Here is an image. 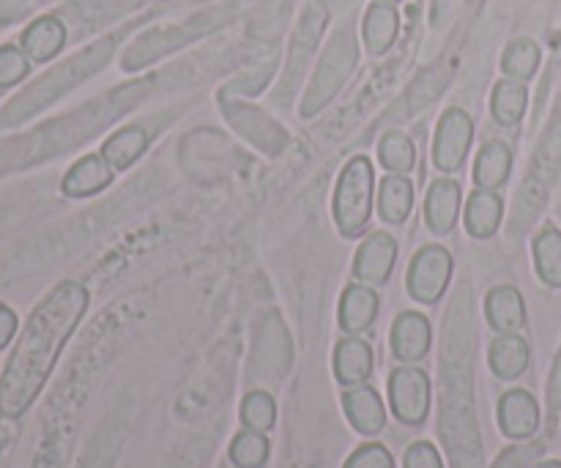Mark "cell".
Wrapping results in <instances>:
<instances>
[{
	"label": "cell",
	"instance_id": "29",
	"mask_svg": "<svg viewBox=\"0 0 561 468\" xmlns=\"http://www.w3.org/2000/svg\"><path fill=\"white\" fill-rule=\"evenodd\" d=\"M526 104H529V91L520 80H502L496 88H493L491 110L493 118L502 126H515L526 113Z\"/></svg>",
	"mask_w": 561,
	"mask_h": 468
},
{
	"label": "cell",
	"instance_id": "4",
	"mask_svg": "<svg viewBox=\"0 0 561 468\" xmlns=\"http://www.w3.org/2000/svg\"><path fill=\"white\" fill-rule=\"evenodd\" d=\"M376 170L367 157H354L343 168L334 190V222L345 239H356L367 230L373 217Z\"/></svg>",
	"mask_w": 561,
	"mask_h": 468
},
{
	"label": "cell",
	"instance_id": "8",
	"mask_svg": "<svg viewBox=\"0 0 561 468\" xmlns=\"http://www.w3.org/2000/svg\"><path fill=\"white\" fill-rule=\"evenodd\" d=\"M329 22V9L323 0H310L305 16L299 22V31H296L294 44H290V60L288 69H285V80L277 91V102H288L294 96V91L299 88L301 75L307 69V60H310L312 49L321 42V33Z\"/></svg>",
	"mask_w": 561,
	"mask_h": 468
},
{
	"label": "cell",
	"instance_id": "26",
	"mask_svg": "<svg viewBox=\"0 0 561 468\" xmlns=\"http://www.w3.org/2000/svg\"><path fill=\"white\" fill-rule=\"evenodd\" d=\"M411 208H414V181L405 179L403 173H389L378 192V212H381L383 222L403 225Z\"/></svg>",
	"mask_w": 561,
	"mask_h": 468
},
{
	"label": "cell",
	"instance_id": "42",
	"mask_svg": "<svg viewBox=\"0 0 561 468\" xmlns=\"http://www.w3.org/2000/svg\"><path fill=\"white\" fill-rule=\"evenodd\" d=\"M381 3H389V5H394V3H400V0H381Z\"/></svg>",
	"mask_w": 561,
	"mask_h": 468
},
{
	"label": "cell",
	"instance_id": "30",
	"mask_svg": "<svg viewBox=\"0 0 561 468\" xmlns=\"http://www.w3.org/2000/svg\"><path fill=\"white\" fill-rule=\"evenodd\" d=\"M537 274L551 288H561V230L548 225L535 239Z\"/></svg>",
	"mask_w": 561,
	"mask_h": 468
},
{
	"label": "cell",
	"instance_id": "19",
	"mask_svg": "<svg viewBox=\"0 0 561 468\" xmlns=\"http://www.w3.org/2000/svg\"><path fill=\"white\" fill-rule=\"evenodd\" d=\"M373 373V349L356 334L340 340L334 349V378L343 387H359Z\"/></svg>",
	"mask_w": 561,
	"mask_h": 468
},
{
	"label": "cell",
	"instance_id": "27",
	"mask_svg": "<svg viewBox=\"0 0 561 468\" xmlns=\"http://www.w3.org/2000/svg\"><path fill=\"white\" fill-rule=\"evenodd\" d=\"M148 142H151V137L142 126H124V129L104 140L102 157L113 164V170H129L146 153Z\"/></svg>",
	"mask_w": 561,
	"mask_h": 468
},
{
	"label": "cell",
	"instance_id": "10",
	"mask_svg": "<svg viewBox=\"0 0 561 468\" xmlns=\"http://www.w3.org/2000/svg\"><path fill=\"white\" fill-rule=\"evenodd\" d=\"M214 22L208 16H201V20H192L186 25H175V27H162V31H151V33H142L124 55V69L126 71H137L142 66H148L151 60L162 58V55L173 53V49L184 47L186 42L197 38L201 33L211 31Z\"/></svg>",
	"mask_w": 561,
	"mask_h": 468
},
{
	"label": "cell",
	"instance_id": "3",
	"mask_svg": "<svg viewBox=\"0 0 561 468\" xmlns=\"http://www.w3.org/2000/svg\"><path fill=\"white\" fill-rule=\"evenodd\" d=\"M561 173V96L553 107L548 129L542 135L540 146H537L535 159H531L529 175L518 195V208H515V225L518 228H529L537 219V214L546 206L548 195H551L553 184H557Z\"/></svg>",
	"mask_w": 561,
	"mask_h": 468
},
{
	"label": "cell",
	"instance_id": "38",
	"mask_svg": "<svg viewBox=\"0 0 561 468\" xmlns=\"http://www.w3.org/2000/svg\"><path fill=\"white\" fill-rule=\"evenodd\" d=\"M16 334V312L11 307L0 305V351L14 340Z\"/></svg>",
	"mask_w": 561,
	"mask_h": 468
},
{
	"label": "cell",
	"instance_id": "22",
	"mask_svg": "<svg viewBox=\"0 0 561 468\" xmlns=\"http://www.w3.org/2000/svg\"><path fill=\"white\" fill-rule=\"evenodd\" d=\"M66 44V27L58 16H38L31 22L25 33H22V53L36 64L55 58Z\"/></svg>",
	"mask_w": 561,
	"mask_h": 468
},
{
	"label": "cell",
	"instance_id": "24",
	"mask_svg": "<svg viewBox=\"0 0 561 468\" xmlns=\"http://www.w3.org/2000/svg\"><path fill=\"white\" fill-rule=\"evenodd\" d=\"M513 170V151L507 142L491 140L480 148L474 162V184L477 190H499L510 179Z\"/></svg>",
	"mask_w": 561,
	"mask_h": 468
},
{
	"label": "cell",
	"instance_id": "12",
	"mask_svg": "<svg viewBox=\"0 0 561 468\" xmlns=\"http://www.w3.org/2000/svg\"><path fill=\"white\" fill-rule=\"evenodd\" d=\"M398 263V241L383 230L367 236L354 258V274L359 283L378 288L392 277V269Z\"/></svg>",
	"mask_w": 561,
	"mask_h": 468
},
{
	"label": "cell",
	"instance_id": "41",
	"mask_svg": "<svg viewBox=\"0 0 561 468\" xmlns=\"http://www.w3.org/2000/svg\"><path fill=\"white\" fill-rule=\"evenodd\" d=\"M535 468H561V460H542V464H537Z\"/></svg>",
	"mask_w": 561,
	"mask_h": 468
},
{
	"label": "cell",
	"instance_id": "11",
	"mask_svg": "<svg viewBox=\"0 0 561 468\" xmlns=\"http://www.w3.org/2000/svg\"><path fill=\"white\" fill-rule=\"evenodd\" d=\"M471 137H474V124L466 110H447L438 121L436 142H433V164L444 173H453L469 157Z\"/></svg>",
	"mask_w": 561,
	"mask_h": 468
},
{
	"label": "cell",
	"instance_id": "20",
	"mask_svg": "<svg viewBox=\"0 0 561 468\" xmlns=\"http://www.w3.org/2000/svg\"><path fill=\"white\" fill-rule=\"evenodd\" d=\"M529 343L518 332L499 334L491 343V351H488V365H491L493 376L502 378V381H515V378L524 376L529 370Z\"/></svg>",
	"mask_w": 561,
	"mask_h": 468
},
{
	"label": "cell",
	"instance_id": "33",
	"mask_svg": "<svg viewBox=\"0 0 561 468\" xmlns=\"http://www.w3.org/2000/svg\"><path fill=\"white\" fill-rule=\"evenodd\" d=\"M268 460V438L266 433L241 431L230 442V464L236 468H261Z\"/></svg>",
	"mask_w": 561,
	"mask_h": 468
},
{
	"label": "cell",
	"instance_id": "23",
	"mask_svg": "<svg viewBox=\"0 0 561 468\" xmlns=\"http://www.w3.org/2000/svg\"><path fill=\"white\" fill-rule=\"evenodd\" d=\"M257 359H261V376L266 378V381H277V378L285 376V370H288L290 343L279 318L277 323H274V332H266V329H263V334L255 338V356H252V362Z\"/></svg>",
	"mask_w": 561,
	"mask_h": 468
},
{
	"label": "cell",
	"instance_id": "9",
	"mask_svg": "<svg viewBox=\"0 0 561 468\" xmlns=\"http://www.w3.org/2000/svg\"><path fill=\"white\" fill-rule=\"evenodd\" d=\"M453 279V255L444 247H422L405 274V288L411 299L422 305H436Z\"/></svg>",
	"mask_w": 561,
	"mask_h": 468
},
{
	"label": "cell",
	"instance_id": "37",
	"mask_svg": "<svg viewBox=\"0 0 561 468\" xmlns=\"http://www.w3.org/2000/svg\"><path fill=\"white\" fill-rule=\"evenodd\" d=\"M403 468H444L442 455L431 442H416L405 449Z\"/></svg>",
	"mask_w": 561,
	"mask_h": 468
},
{
	"label": "cell",
	"instance_id": "16",
	"mask_svg": "<svg viewBox=\"0 0 561 468\" xmlns=\"http://www.w3.org/2000/svg\"><path fill=\"white\" fill-rule=\"evenodd\" d=\"M110 184H113V164L102 153H88L80 162L71 164L60 190L66 197H91L107 190Z\"/></svg>",
	"mask_w": 561,
	"mask_h": 468
},
{
	"label": "cell",
	"instance_id": "39",
	"mask_svg": "<svg viewBox=\"0 0 561 468\" xmlns=\"http://www.w3.org/2000/svg\"><path fill=\"white\" fill-rule=\"evenodd\" d=\"M531 455H535V449H520V447L507 449L493 468H529Z\"/></svg>",
	"mask_w": 561,
	"mask_h": 468
},
{
	"label": "cell",
	"instance_id": "5",
	"mask_svg": "<svg viewBox=\"0 0 561 468\" xmlns=\"http://www.w3.org/2000/svg\"><path fill=\"white\" fill-rule=\"evenodd\" d=\"M356 66V38L351 25H343L334 31V36L329 38L327 53H323L321 64H318L316 77H312L310 88L305 93V102H301V115L305 118H316L329 102L340 93V88L345 85L348 75Z\"/></svg>",
	"mask_w": 561,
	"mask_h": 468
},
{
	"label": "cell",
	"instance_id": "34",
	"mask_svg": "<svg viewBox=\"0 0 561 468\" xmlns=\"http://www.w3.org/2000/svg\"><path fill=\"white\" fill-rule=\"evenodd\" d=\"M241 422H244V427H250V431H272L274 422H277V403H274L272 395L263 392V389H252L244 398V403H241Z\"/></svg>",
	"mask_w": 561,
	"mask_h": 468
},
{
	"label": "cell",
	"instance_id": "31",
	"mask_svg": "<svg viewBox=\"0 0 561 468\" xmlns=\"http://www.w3.org/2000/svg\"><path fill=\"white\" fill-rule=\"evenodd\" d=\"M378 157L389 173H411L416 164V148L403 132H387L378 142Z\"/></svg>",
	"mask_w": 561,
	"mask_h": 468
},
{
	"label": "cell",
	"instance_id": "2",
	"mask_svg": "<svg viewBox=\"0 0 561 468\" xmlns=\"http://www.w3.org/2000/svg\"><path fill=\"white\" fill-rule=\"evenodd\" d=\"M88 290L80 283L55 285L47 299L33 310L27 327L0 378V414L16 420L25 414L47 384L66 340L88 310Z\"/></svg>",
	"mask_w": 561,
	"mask_h": 468
},
{
	"label": "cell",
	"instance_id": "25",
	"mask_svg": "<svg viewBox=\"0 0 561 468\" xmlns=\"http://www.w3.org/2000/svg\"><path fill=\"white\" fill-rule=\"evenodd\" d=\"M504 217V203L496 192L477 190L466 203V230L474 239H491Z\"/></svg>",
	"mask_w": 561,
	"mask_h": 468
},
{
	"label": "cell",
	"instance_id": "15",
	"mask_svg": "<svg viewBox=\"0 0 561 468\" xmlns=\"http://www.w3.org/2000/svg\"><path fill=\"white\" fill-rule=\"evenodd\" d=\"M343 411L351 425H354V431L367 438L378 436L383 431V425H387V409H383L381 395L373 387H365V384L351 387L343 395Z\"/></svg>",
	"mask_w": 561,
	"mask_h": 468
},
{
	"label": "cell",
	"instance_id": "36",
	"mask_svg": "<svg viewBox=\"0 0 561 468\" xmlns=\"http://www.w3.org/2000/svg\"><path fill=\"white\" fill-rule=\"evenodd\" d=\"M343 468H394V460L383 444H362Z\"/></svg>",
	"mask_w": 561,
	"mask_h": 468
},
{
	"label": "cell",
	"instance_id": "6",
	"mask_svg": "<svg viewBox=\"0 0 561 468\" xmlns=\"http://www.w3.org/2000/svg\"><path fill=\"white\" fill-rule=\"evenodd\" d=\"M222 113L228 118V124L239 132L244 140H250L252 146L261 148L268 157H279V153L288 148V132L272 118V115L263 113L261 107H252L247 102H233L228 93H222Z\"/></svg>",
	"mask_w": 561,
	"mask_h": 468
},
{
	"label": "cell",
	"instance_id": "17",
	"mask_svg": "<svg viewBox=\"0 0 561 468\" xmlns=\"http://www.w3.org/2000/svg\"><path fill=\"white\" fill-rule=\"evenodd\" d=\"M460 201H463V192H460L458 181H453V179L433 181V186L427 190V201H425L427 228H431L436 236H447L449 230L458 225Z\"/></svg>",
	"mask_w": 561,
	"mask_h": 468
},
{
	"label": "cell",
	"instance_id": "35",
	"mask_svg": "<svg viewBox=\"0 0 561 468\" xmlns=\"http://www.w3.org/2000/svg\"><path fill=\"white\" fill-rule=\"evenodd\" d=\"M27 60L31 58H27L22 49L11 47V44L0 47V88L16 85V82L27 75V69H31Z\"/></svg>",
	"mask_w": 561,
	"mask_h": 468
},
{
	"label": "cell",
	"instance_id": "7",
	"mask_svg": "<svg viewBox=\"0 0 561 468\" xmlns=\"http://www.w3.org/2000/svg\"><path fill=\"white\" fill-rule=\"evenodd\" d=\"M389 403L394 420L420 427L431 414V378L420 367H398L389 376Z\"/></svg>",
	"mask_w": 561,
	"mask_h": 468
},
{
	"label": "cell",
	"instance_id": "32",
	"mask_svg": "<svg viewBox=\"0 0 561 468\" xmlns=\"http://www.w3.org/2000/svg\"><path fill=\"white\" fill-rule=\"evenodd\" d=\"M537 66H540V47H537L531 38H515L502 58L504 75L513 77V80H520V82L531 80L537 71Z\"/></svg>",
	"mask_w": 561,
	"mask_h": 468
},
{
	"label": "cell",
	"instance_id": "40",
	"mask_svg": "<svg viewBox=\"0 0 561 468\" xmlns=\"http://www.w3.org/2000/svg\"><path fill=\"white\" fill-rule=\"evenodd\" d=\"M548 400H551V414H557L561 406V354L553 365V376H551V387H548Z\"/></svg>",
	"mask_w": 561,
	"mask_h": 468
},
{
	"label": "cell",
	"instance_id": "1",
	"mask_svg": "<svg viewBox=\"0 0 561 468\" xmlns=\"http://www.w3.org/2000/svg\"><path fill=\"white\" fill-rule=\"evenodd\" d=\"M474 290L463 283L447 310L438 365V433L453 468H482L474 398Z\"/></svg>",
	"mask_w": 561,
	"mask_h": 468
},
{
	"label": "cell",
	"instance_id": "21",
	"mask_svg": "<svg viewBox=\"0 0 561 468\" xmlns=\"http://www.w3.org/2000/svg\"><path fill=\"white\" fill-rule=\"evenodd\" d=\"M485 316L488 323L499 334L520 332L526 323V305L520 290L513 288V285H499V288H493L485 299Z\"/></svg>",
	"mask_w": 561,
	"mask_h": 468
},
{
	"label": "cell",
	"instance_id": "28",
	"mask_svg": "<svg viewBox=\"0 0 561 468\" xmlns=\"http://www.w3.org/2000/svg\"><path fill=\"white\" fill-rule=\"evenodd\" d=\"M398 38V11L389 3H373L365 14V44L373 55L387 53Z\"/></svg>",
	"mask_w": 561,
	"mask_h": 468
},
{
	"label": "cell",
	"instance_id": "18",
	"mask_svg": "<svg viewBox=\"0 0 561 468\" xmlns=\"http://www.w3.org/2000/svg\"><path fill=\"white\" fill-rule=\"evenodd\" d=\"M378 316V294L370 285H348L340 296L337 321L345 334H362Z\"/></svg>",
	"mask_w": 561,
	"mask_h": 468
},
{
	"label": "cell",
	"instance_id": "13",
	"mask_svg": "<svg viewBox=\"0 0 561 468\" xmlns=\"http://www.w3.org/2000/svg\"><path fill=\"white\" fill-rule=\"evenodd\" d=\"M431 345L433 329L422 312L405 310L394 318L392 334H389V349H392L394 359L414 365V362H422L431 354Z\"/></svg>",
	"mask_w": 561,
	"mask_h": 468
},
{
	"label": "cell",
	"instance_id": "14",
	"mask_svg": "<svg viewBox=\"0 0 561 468\" xmlns=\"http://www.w3.org/2000/svg\"><path fill=\"white\" fill-rule=\"evenodd\" d=\"M499 427L513 442H526L540 431V403L526 389H510L499 400Z\"/></svg>",
	"mask_w": 561,
	"mask_h": 468
}]
</instances>
